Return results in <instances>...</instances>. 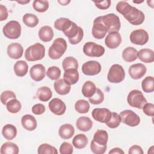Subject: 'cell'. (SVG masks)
I'll return each mask as SVG.
<instances>
[{
  "mask_svg": "<svg viewBox=\"0 0 154 154\" xmlns=\"http://www.w3.org/2000/svg\"><path fill=\"white\" fill-rule=\"evenodd\" d=\"M67 48L66 41L61 37L57 38L54 40L52 45L49 47L48 55L51 59L58 60L63 55Z\"/></svg>",
  "mask_w": 154,
  "mask_h": 154,
  "instance_id": "cell-2",
  "label": "cell"
},
{
  "mask_svg": "<svg viewBox=\"0 0 154 154\" xmlns=\"http://www.w3.org/2000/svg\"><path fill=\"white\" fill-rule=\"evenodd\" d=\"M102 70L100 64L94 60L84 63L82 66V73L87 76H94L99 74Z\"/></svg>",
  "mask_w": 154,
  "mask_h": 154,
  "instance_id": "cell-13",
  "label": "cell"
},
{
  "mask_svg": "<svg viewBox=\"0 0 154 154\" xmlns=\"http://www.w3.org/2000/svg\"><path fill=\"white\" fill-rule=\"evenodd\" d=\"M147 71L146 67L142 63H137L131 65L128 72L130 76L134 79H138L144 76Z\"/></svg>",
  "mask_w": 154,
  "mask_h": 154,
  "instance_id": "cell-17",
  "label": "cell"
},
{
  "mask_svg": "<svg viewBox=\"0 0 154 154\" xmlns=\"http://www.w3.org/2000/svg\"><path fill=\"white\" fill-rule=\"evenodd\" d=\"M39 38L44 42H48L52 40L54 37V31L50 26L45 25L40 28L38 31Z\"/></svg>",
  "mask_w": 154,
  "mask_h": 154,
  "instance_id": "cell-25",
  "label": "cell"
},
{
  "mask_svg": "<svg viewBox=\"0 0 154 154\" xmlns=\"http://www.w3.org/2000/svg\"><path fill=\"white\" fill-rule=\"evenodd\" d=\"M107 29L102 22V16H98L93 21L92 35L97 39L103 38L107 33Z\"/></svg>",
  "mask_w": 154,
  "mask_h": 154,
  "instance_id": "cell-12",
  "label": "cell"
},
{
  "mask_svg": "<svg viewBox=\"0 0 154 154\" xmlns=\"http://www.w3.org/2000/svg\"><path fill=\"white\" fill-rule=\"evenodd\" d=\"M147 3L149 6L151 7L152 8H153V0H152V1H147Z\"/></svg>",
  "mask_w": 154,
  "mask_h": 154,
  "instance_id": "cell-56",
  "label": "cell"
},
{
  "mask_svg": "<svg viewBox=\"0 0 154 154\" xmlns=\"http://www.w3.org/2000/svg\"><path fill=\"white\" fill-rule=\"evenodd\" d=\"M28 65L27 63L23 60L17 61L14 65V72L15 74L19 77L25 76L28 72Z\"/></svg>",
  "mask_w": 154,
  "mask_h": 154,
  "instance_id": "cell-30",
  "label": "cell"
},
{
  "mask_svg": "<svg viewBox=\"0 0 154 154\" xmlns=\"http://www.w3.org/2000/svg\"><path fill=\"white\" fill-rule=\"evenodd\" d=\"M32 112L35 115H41L43 114L46 111V108L45 105L42 103H37L32 106Z\"/></svg>",
  "mask_w": 154,
  "mask_h": 154,
  "instance_id": "cell-50",
  "label": "cell"
},
{
  "mask_svg": "<svg viewBox=\"0 0 154 154\" xmlns=\"http://www.w3.org/2000/svg\"><path fill=\"white\" fill-rule=\"evenodd\" d=\"M21 123L22 127L29 131H32L35 130L37 126L35 118L30 114L24 115L21 119Z\"/></svg>",
  "mask_w": 154,
  "mask_h": 154,
  "instance_id": "cell-21",
  "label": "cell"
},
{
  "mask_svg": "<svg viewBox=\"0 0 154 154\" xmlns=\"http://www.w3.org/2000/svg\"><path fill=\"white\" fill-rule=\"evenodd\" d=\"M137 54L138 51L134 48L131 46L127 47L122 52V58L126 62H133L137 59Z\"/></svg>",
  "mask_w": 154,
  "mask_h": 154,
  "instance_id": "cell-29",
  "label": "cell"
},
{
  "mask_svg": "<svg viewBox=\"0 0 154 154\" xmlns=\"http://www.w3.org/2000/svg\"><path fill=\"white\" fill-rule=\"evenodd\" d=\"M76 126L79 131L87 132L91 129L93 126V122L89 117L82 116L77 119Z\"/></svg>",
  "mask_w": 154,
  "mask_h": 154,
  "instance_id": "cell-23",
  "label": "cell"
},
{
  "mask_svg": "<svg viewBox=\"0 0 154 154\" xmlns=\"http://www.w3.org/2000/svg\"><path fill=\"white\" fill-rule=\"evenodd\" d=\"M94 3L95 4L96 7L99 9L106 10L110 7L111 2L109 0H105L102 1H94Z\"/></svg>",
  "mask_w": 154,
  "mask_h": 154,
  "instance_id": "cell-51",
  "label": "cell"
},
{
  "mask_svg": "<svg viewBox=\"0 0 154 154\" xmlns=\"http://www.w3.org/2000/svg\"><path fill=\"white\" fill-rule=\"evenodd\" d=\"M46 75L52 80H57L61 76V70L57 66H51L47 70Z\"/></svg>",
  "mask_w": 154,
  "mask_h": 154,
  "instance_id": "cell-44",
  "label": "cell"
},
{
  "mask_svg": "<svg viewBox=\"0 0 154 154\" xmlns=\"http://www.w3.org/2000/svg\"><path fill=\"white\" fill-rule=\"evenodd\" d=\"M138 58L143 62L151 63L154 61V52L150 49H142L138 52Z\"/></svg>",
  "mask_w": 154,
  "mask_h": 154,
  "instance_id": "cell-27",
  "label": "cell"
},
{
  "mask_svg": "<svg viewBox=\"0 0 154 154\" xmlns=\"http://www.w3.org/2000/svg\"><path fill=\"white\" fill-rule=\"evenodd\" d=\"M125 78V72L121 65L115 64L111 66L107 75V79L109 82L120 83L124 80Z\"/></svg>",
  "mask_w": 154,
  "mask_h": 154,
  "instance_id": "cell-8",
  "label": "cell"
},
{
  "mask_svg": "<svg viewBox=\"0 0 154 154\" xmlns=\"http://www.w3.org/2000/svg\"><path fill=\"white\" fill-rule=\"evenodd\" d=\"M46 73L45 67L42 64H37L32 66L29 70L31 78L36 82H39L43 79Z\"/></svg>",
  "mask_w": 154,
  "mask_h": 154,
  "instance_id": "cell-18",
  "label": "cell"
},
{
  "mask_svg": "<svg viewBox=\"0 0 154 154\" xmlns=\"http://www.w3.org/2000/svg\"><path fill=\"white\" fill-rule=\"evenodd\" d=\"M83 52L88 57H100L105 53V48L102 45L93 42H86L83 46Z\"/></svg>",
  "mask_w": 154,
  "mask_h": 154,
  "instance_id": "cell-9",
  "label": "cell"
},
{
  "mask_svg": "<svg viewBox=\"0 0 154 154\" xmlns=\"http://www.w3.org/2000/svg\"><path fill=\"white\" fill-rule=\"evenodd\" d=\"M7 52L10 58L17 60L23 55V48L20 43H12L8 46Z\"/></svg>",
  "mask_w": 154,
  "mask_h": 154,
  "instance_id": "cell-19",
  "label": "cell"
},
{
  "mask_svg": "<svg viewBox=\"0 0 154 154\" xmlns=\"http://www.w3.org/2000/svg\"><path fill=\"white\" fill-rule=\"evenodd\" d=\"M45 46L39 43H36L29 46L25 52V58L28 61L40 60L45 57Z\"/></svg>",
  "mask_w": 154,
  "mask_h": 154,
  "instance_id": "cell-3",
  "label": "cell"
},
{
  "mask_svg": "<svg viewBox=\"0 0 154 154\" xmlns=\"http://www.w3.org/2000/svg\"><path fill=\"white\" fill-rule=\"evenodd\" d=\"M127 102L132 107L142 109L144 105L147 103V100L141 91L133 90L128 94Z\"/></svg>",
  "mask_w": 154,
  "mask_h": 154,
  "instance_id": "cell-7",
  "label": "cell"
},
{
  "mask_svg": "<svg viewBox=\"0 0 154 154\" xmlns=\"http://www.w3.org/2000/svg\"><path fill=\"white\" fill-rule=\"evenodd\" d=\"M96 87L95 84L90 81H87L84 82L82 87V93L83 96L85 97H91L93 96L96 91Z\"/></svg>",
  "mask_w": 154,
  "mask_h": 154,
  "instance_id": "cell-32",
  "label": "cell"
},
{
  "mask_svg": "<svg viewBox=\"0 0 154 154\" xmlns=\"http://www.w3.org/2000/svg\"><path fill=\"white\" fill-rule=\"evenodd\" d=\"M88 138L87 136L82 134H79L75 135L72 140V144L73 146L78 149H81L87 145Z\"/></svg>",
  "mask_w": 154,
  "mask_h": 154,
  "instance_id": "cell-34",
  "label": "cell"
},
{
  "mask_svg": "<svg viewBox=\"0 0 154 154\" xmlns=\"http://www.w3.org/2000/svg\"><path fill=\"white\" fill-rule=\"evenodd\" d=\"M79 75L77 69H69L64 70L63 79L69 85L75 84L79 80Z\"/></svg>",
  "mask_w": 154,
  "mask_h": 154,
  "instance_id": "cell-20",
  "label": "cell"
},
{
  "mask_svg": "<svg viewBox=\"0 0 154 154\" xmlns=\"http://www.w3.org/2000/svg\"><path fill=\"white\" fill-rule=\"evenodd\" d=\"M58 2L61 5H67L70 2V1H58Z\"/></svg>",
  "mask_w": 154,
  "mask_h": 154,
  "instance_id": "cell-55",
  "label": "cell"
},
{
  "mask_svg": "<svg viewBox=\"0 0 154 154\" xmlns=\"http://www.w3.org/2000/svg\"><path fill=\"white\" fill-rule=\"evenodd\" d=\"M37 153L39 154H57L58 151L55 147L49 144L44 143L39 146Z\"/></svg>",
  "mask_w": 154,
  "mask_h": 154,
  "instance_id": "cell-42",
  "label": "cell"
},
{
  "mask_svg": "<svg viewBox=\"0 0 154 154\" xmlns=\"http://www.w3.org/2000/svg\"><path fill=\"white\" fill-rule=\"evenodd\" d=\"M19 152L18 146L12 142L4 143L1 147V154H17Z\"/></svg>",
  "mask_w": 154,
  "mask_h": 154,
  "instance_id": "cell-35",
  "label": "cell"
},
{
  "mask_svg": "<svg viewBox=\"0 0 154 154\" xmlns=\"http://www.w3.org/2000/svg\"><path fill=\"white\" fill-rule=\"evenodd\" d=\"M75 109L79 113L85 114L89 111V103L88 101L84 99L78 100L75 104Z\"/></svg>",
  "mask_w": 154,
  "mask_h": 154,
  "instance_id": "cell-40",
  "label": "cell"
},
{
  "mask_svg": "<svg viewBox=\"0 0 154 154\" xmlns=\"http://www.w3.org/2000/svg\"><path fill=\"white\" fill-rule=\"evenodd\" d=\"M102 22L105 26L108 33L119 32L121 27L120 18L114 13H109L102 16Z\"/></svg>",
  "mask_w": 154,
  "mask_h": 154,
  "instance_id": "cell-5",
  "label": "cell"
},
{
  "mask_svg": "<svg viewBox=\"0 0 154 154\" xmlns=\"http://www.w3.org/2000/svg\"><path fill=\"white\" fill-rule=\"evenodd\" d=\"M30 2V0L29 1H17V2L19 3V4H27L28 2Z\"/></svg>",
  "mask_w": 154,
  "mask_h": 154,
  "instance_id": "cell-57",
  "label": "cell"
},
{
  "mask_svg": "<svg viewBox=\"0 0 154 154\" xmlns=\"http://www.w3.org/2000/svg\"><path fill=\"white\" fill-rule=\"evenodd\" d=\"M63 69L66 70L69 69H75L78 70V63L77 60L73 57H66L62 62Z\"/></svg>",
  "mask_w": 154,
  "mask_h": 154,
  "instance_id": "cell-39",
  "label": "cell"
},
{
  "mask_svg": "<svg viewBox=\"0 0 154 154\" xmlns=\"http://www.w3.org/2000/svg\"><path fill=\"white\" fill-rule=\"evenodd\" d=\"M75 134L74 127L69 123H66L61 125L58 131L60 137L64 140H68L71 138Z\"/></svg>",
  "mask_w": 154,
  "mask_h": 154,
  "instance_id": "cell-24",
  "label": "cell"
},
{
  "mask_svg": "<svg viewBox=\"0 0 154 154\" xmlns=\"http://www.w3.org/2000/svg\"><path fill=\"white\" fill-rule=\"evenodd\" d=\"M143 2V1H140V2H136V1H133L134 3H141V2Z\"/></svg>",
  "mask_w": 154,
  "mask_h": 154,
  "instance_id": "cell-58",
  "label": "cell"
},
{
  "mask_svg": "<svg viewBox=\"0 0 154 154\" xmlns=\"http://www.w3.org/2000/svg\"><path fill=\"white\" fill-rule=\"evenodd\" d=\"M119 115L122 122L128 126L135 127L138 126L140 123V117L132 110H124Z\"/></svg>",
  "mask_w": 154,
  "mask_h": 154,
  "instance_id": "cell-10",
  "label": "cell"
},
{
  "mask_svg": "<svg viewBox=\"0 0 154 154\" xmlns=\"http://www.w3.org/2000/svg\"><path fill=\"white\" fill-rule=\"evenodd\" d=\"M121 122H122V120H121L120 115L117 112H112L111 119L105 124L106 125H107L108 127L114 129V128H117L120 125Z\"/></svg>",
  "mask_w": 154,
  "mask_h": 154,
  "instance_id": "cell-45",
  "label": "cell"
},
{
  "mask_svg": "<svg viewBox=\"0 0 154 154\" xmlns=\"http://www.w3.org/2000/svg\"><path fill=\"white\" fill-rule=\"evenodd\" d=\"M112 153H114V154H124V152L123 150L119 148V147H115V148H113L109 152V154H112Z\"/></svg>",
  "mask_w": 154,
  "mask_h": 154,
  "instance_id": "cell-54",
  "label": "cell"
},
{
  "mask_svg": "<svg viewBox=\"0 0 154 154\" xmlns=\"http://www.w3.org/2000/svg\"><path fill=\"white\" fill-rule=\"evenodd\" d=\"M22 21L24 24L30 28L36 26L39 22V20L37 16L31 13H26L23 16Z\"/></svg>",
  "mask_w": 154,
  "mask_h": 154,
  "instance_id": "cell-36",
  "label": "cell"
},
{
  "mask_svg": "<svg viewBox=\"0 0 154 154\" xmlns=\"http://www.w3.org/2000/svg\"><path fill=\"white\" fill-rule=\"evenodd\" d=\"M72 21L68 18L60 17L57 19L54 22V27L63 32L66 31L72 25Z\"/></svg>",
  "mask_w": 154,
  "mask_h": 154,
  "instance_id": "cell-31",
  "label": "cell"
},
{
  "mask_svg": "<svg viewBox=\"0 0 154 154\" xmlns=\"http://www.w3.org/2000/svg\"><path fill=\"white\" fill-rule=\"evenodd\" d=\"M64 34L68 37L69 41L72 45H77L80 43L84 36V31L82 28L78 26L73 22L70 27L64 32Z\"/></svg>",
  "mask_w": 154,
  "mask_h": 154,
  "instance_id": "cell-6",
  "label": "cell"
},
{
  "mask_svg": "<svg viewBox=\"0 0 154 154\" xmlns=\"http://www.w3.org/2000/svg\"><path fill=\"white\" fill-rule=\"evenodd\" d=\"M141 87L145 93H152L154 90V79L152 76L146 77L141 82Z\"/></svg>",
  "mask_w": 154,
  "mask_h": 154,
  "instance_id": "cell-37",
  "label": "cell"
},
{
  "mask_svg": "<svg viewBox=\"0 0 154 154\" xmlns=\"http://www.w3.org/2000/svg\"><path fill=\"white\" fill-rule=\"evenodd\" d=\"M54 87L55 91L60 95H66L69 93L71 87L65 82L63 79H58L54 82Z\"/></svg>",
  "mask_w": 154,
  "mask_h": 154,
  "instance_id": "cell-22",
  "label": "cell"
},
{
  "mask_svg": "<svg viewBox=\"0 0 154 154\" xmlns=\"http://www.w3.org/2000/svg\"><path fill=\"white\" fill-rule=\"evenodd\" d=\"M93 140L98 145L106 146L108 140V134L105 130L97 129L93 135Z\"/></svg>",
  "mask_w": 154,
  "mask_h": 154,
  "instance_id": "cell-26",
  "label": "cell"
},
{
  "mask_svg": "<svg viewBox=\"0 0 154 154\" xmlns=\"http://www.w3.org/2000/svg\"><path fill=\"white\" fill-rule=\"evenodd\" d=\"M12 99H16V94L12 91L5 90L1 94V103L4 105H6L7 103Z\"/></svg>",
  "mask_w": 154,
  "mask_h": 154,
  "instance_id": "cell-46",
  "label": "cell"
},
{
  "mask_svg": "<svg viewBox=\"0 0 154 154\" xmlns=\"http://www.w3.org/2000/svg\"><path fill=\"white\" fill-rule=\"evenodd\" d=\"M52 92L50 88L46 86H43L38 88L37 91V98L42 102H47L51 98Z\"/></svg>",
  "mask_w": 154,
  "mask_h": 154,
  "instance_id": "cell-33",
  "label": "cell"
},
{
  "mask_svg": "<svg viewBox=\"0 0 154 154\" xmlns=\"http://www.w3.org/2000/svg\"><path fill=\"white\" fill-rule=\"evenodd\" d=\"M143 150L141 148V147H140L138 145H133L132 146L128 151V153L129 154H143Z\"/></svg>",
  "mask_w": 154,
  "mask_h": 154,
  "instance_id": "cell-52",
  "label": "cell"
},
{
  "mask_svg": "<svg viewBox=\"0 0 154 154\" xmlns=\"http://www.w3.org/2000/svg\"><path fill=\"white\" fill-rule=\"evenodd\" d=\"M21 25L16 20L7 22L3 27L2 32L5 37L9 39H17L21 35Z\"/></svg>",
  "mask_w": 154,
  "mask_h": 154,
  "instance_id": "cell-4",
  "label": "cell"
},
{
  "mask_svg": "<svg viewBox=\"0 0 154 154\" xmlns=\"http://www.w3.org/2000/svg\"><path fill=\"white\" fill-rule=\"evenodd\" d=\"M73 152L72 145L68 142H63L60 147V153L61 154H71Z\"/></svg>",
  "mask_w": 154,
  "mask_h": 154,
  "instance_id": "cell-48",
  "label": "cell"
},
{
  "mask_svg": "<svg viewBox=\"0 0 154 154\" xmlns=\"http://www.w3.org/2000/svg\"><path fill=\"white\" fill-rule=\"evenodd\" d=\"M122 43V37L119 32H109L105 38V44L109 49H116Z\"/></svg>",
  "mask_w": 154,
  "mask_h": 154,
  "instance_id": "cell-16",
  "label": "cell"
},
{
  "mask_svg": "<svg viewBox=\"0 0 154 154\" xmlns=\"http://www.w3.org/2000/svg\"><path fill=\"white\" fill-rule=\"evenodd\" d=\"M143 112L147 116H153L154 114V105L152 103H146L143 107Z\"/></svg>",
  "mask_w": 154,
  "mask_h": 154,
  "instance_id": "cell-49",
  "label": "cell"
},
{
  "mask_svg": "<svg viewBox=\"0 0 154 154\" xmlns=\"http://www.w3.org/2000/svg\"><path fill=\"white\" fill-rule=\"evenodd\" d=\"M8 11L5 6L1 4L0 5V20H5L8 17Z\"/></svg>",
  "mask_w": 154,
  "mask_h": 154,
  "instance_id": "cell-53",
  "label": "cell"
},
{
  "mask_svg": "<svg viewBox=\"0 0 154 154\" xmlns=\"http://www.w3.org/2000/svg\"><path fill=\"white\" fill-rule=\"evenodd\" d=\"M107 148V146H100L97 144L93 140H91L90 144V149L93 153L95 154H103Z\"/></svg>",
  "mask_w": 154,
  "mask_h": 154,
  "instance_id": "cell-47",
  "label": "cell"
},
{
  "mask_svg": "<svg viewBox=\"0 0 154 154\" xmlns=\"http://www.w3.org/2000/svg\"><path fill=\"white\" fill-rule=\"evenodd\" d=\"M116 10L133 25H140L144 21L143 12L126 1H119L116 5Z\"/></svg>",
  "mask_w": 154,
  "mask_h": 154,
  "instance_id": "cell-1",
  "label": "cell"
},
{
  "mask_svg": "<svg viewBox=\"0 0 154 154\" xmlns=\"http://www.w3.org/2000/svg\"><path fill=\"white\" fill-rule=\"evenodd\" d=\"M91 116L95 120L106 123L111 119L112 112L108 108H96L92 111Z\"/></svg>",
  "mask_w": 154,
  "mask_h": 154,
  "instance_id": "cell-14",
  "label": "cell"
},
{
  "mask_svg": "<svg viewBox=\"0 0 154 154\" xmlns=\"http://www.w3.org/2000/svg\"><path fill=\"white\" fill-rule=\"evenodd\" d=\"M132 43L137 45H144L149 40V34L143 29H138L131 32L129 36Z\"/></svg>",
  "mask_w": 154,
  "mask_h": 154,
  "instance_id": "cell-11",
  "label": "cell"
},
{
  "mask_svg": "<svg viewBox=\"0 0 154 154\" xmlns=\"http://www.w3.org/2000/svg\"><path fill=\"white\" fill-rule=\"evenodd\" d=\"M17 132L16 127L11 124L5 125L3 126L2 129V134L7 140H11L14 139L17 135Z\"/></svg>",
  "mask_w": 154,
  "mask_h": 154,
  "instance_id": "cell-28",
  "label": "cell"
},
{
  "mask_svg": "<svg viewBox=\"0 0 154 154\" xmlns=\"http://www.w3.org/2000/svg\"><path fill=\"white\" fill-rule=\"evenodd\" d=\"M104 100V94L103 91L97 88L94 94L91 97L88 98L89 102L93 105H99L103 102Z\"/></svg>",
  "mask_w": 154,
  "mask_h": 154,
  "instance_id": "cell-43",
  "label": "cell"
},
{
  "mask_svg": "<svg viewBox=\"0 0 154 154\" xmlns=\"http://www.w3.org/2000/svg\"><path fill=\"white\" fill-rule=\"evenodd\" d=\"M33 8L37 12L43 13L49 8V2L46 0H35L32 3Z\"/></svg>",
  "mask_w": 154,
  "mask_h": 154,
  "instance_id": "cell-41",
  "label": "cell"
},
{
  "mask_svg": "<svg viewBox=\"0 0 154 154\" xmlns=\"http://www.w3.org/2000/svg\"><path fill=\"white\" fill-rule=\"evenodd\" d=\"M6 108L8 112L12 114H16L20 111L22 105L21 103L17 99H12L7 103Z\"/></svg>",
  "mask_w": 154,
  "mask_h": 154,
  "instance_id": "cell-38",
  "label": "cell"
},
{
  "mask_svg": "<svg viewBox=\"0 0 154 154\" xmlns=\"http://www.w3.org/2000/svg\"><path fill=\"white\" fill-rule=\"evenodd\" d=\"M50 111L57 116H61L64 114L66 110V106L64 102L59 98H54L49 103Z\"/></svg>",
  "mask_w": 154,
  "mask_h": 154,
  "instance_id": "cell-15",
  "label": "cell"
}]
</instances>
